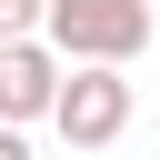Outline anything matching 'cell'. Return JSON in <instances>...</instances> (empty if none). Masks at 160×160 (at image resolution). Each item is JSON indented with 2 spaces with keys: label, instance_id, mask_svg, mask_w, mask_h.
I'll list each match as a JSON object with an SVG mask.
<instances>
[{
  "label": "cell",
  "instance_id": "cell-1",
  "mask_svg": "<svg viewBox=\"0 0 160 160\" xmlns=\"http://www.w3.org/2000/svg\"><path fill=\"white\" fill-rule=\"evenodd\" d=\"M40 40L60 60H140L150 50V0H40Z\"/></svg>",
  "mask_w": 160,
  "mask_h": 160
},
{
  "label": "cell",
  "instance_id": "cell-2",
  "mask_svg": "<svg viewBox=\"0 0 160 160\" xmlns=\"http://www.w3.org/2000/svg\"><path fill=\"white\" fill-rule=\"evenodd\" d=\"M50 130H60L70 150H110V140L130 130V80H120V60H70L60 90H50Z\"/></svg>",
  "mask_w": 160,
  "mask_h": 160
},
{
  "label": "cell",
  "instance_id": "cell-3",
  "mask_svg": "<svg viewBox=\"0 0 160 160\" xmlns=\"http://www.w3.org/2000/svg\"><path fill=\"white\" fill-rule=\"evenodd\" d=\"M50 90H60V50L40 40V30H20V40H0V120H50Z\"/></svg>",
  "mask_w": 160,
  "mask_h": 160
},
{
  "label": "cell",
  "instance_id": "cell-4",
  "mask_svg": "<svg viewBox=\"0 0 160 160\" xmlns=\"http://www.w3.org/2000/svg\"><path fill=\"white\" fill-rule=\"evenodd\" d=\"M20 30H40V0H0V40H20Z\"/></svg>",
  "mask_w": 160,
  "mask_h": 160
},
{
  "label": "cell",
  "instance_id": "cell-5",
  "mask_svg": "<svg viewBox=\"0 0 160 160\" xmlns=\"http://www.w3.org/2000/svg\"><path fill=\"white\" fill-rule=\"evenodd\" d=\"M0 160H30V140H20V120H0Z\"/></svg>",
  "mask_w": 160,
  "mask_h": 160
}]
</instances>
